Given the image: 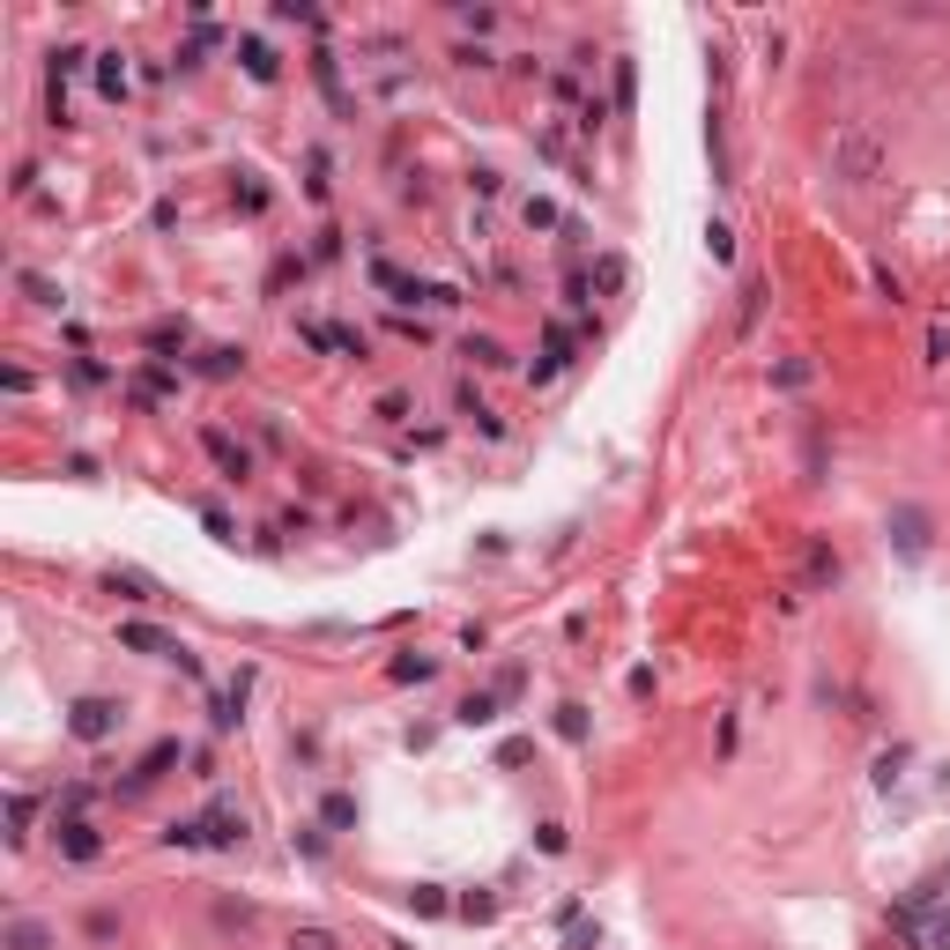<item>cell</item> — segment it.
I'll list each match as a JSON object with an SVG mask.
<instances>
[{"mask_svg": "<svg viewBox=\"0 0 950 950\" xmlns=\"http://www.w3.org/2000/svg\"><path fill=\"white\" fill-rule=\"evenodd\" d=\"M120 646L149 654V662H186V646H178V639H164L157 624H120Z\"/></svg>", "mask_w": 950, "mask_h": 950, "instance_id": "3", "label": "cell"}, {"mask_svg": "<svg viewBox=\"0 0 950 950\" xmlns=\"http://www.w3.org/2000/svg\"><path fill=\"white\" fill-rule=\"evenodd\" d=\"M201 372L208 379H231V372H238V349H201Z\"/></svg>", "mask_w": 950, "mask_h": 950, "instance_id": "12", "label": "cell"}, {"mask_svg": "<svg viewBox=\"0 0 950 950\" xmlns=\"http://www.w3.org/2000/svg\"><path fill=\"white\" fill-rule=\"evenodd\" d=\"M60 854H67V862H97V854H104V839H97V825H83V817H60Z\"/></svg>", "mask_w": 950, "mask_h": 950, "instance_id": "4", "label": "cell"}, {"mask_svg": "<svg viewBox=\"0 0 950 950\" xmlns=\"http://www.w3.org/2000/svg\"><path fill=\"white\" fill-rule=\"evenodd\" d=\"M201 446L215 460H223V468H231V476H252V460H246V446H231V439H223V431H201Z\"/></svg>", "mask_w": 950, "mask_h": 950, "instance_id": "6", "label": "cell"}, {"mask_svg": "<svg viewBox=\"0 0 950 950\" xmlns=\"http://www.w3.org/2000/svg\"><path fill=\"white\" fill-rule=\"evenodd\" d=\"M97 89H104V97H120V89H126V67H120V60H104V67H97Z\"/></svg>", "mask_w": 950, "mask_h": 950, "instance_id": "15", "label": "cell"}, {"mask_svg": "<svg viewBox=\"0 0 950 950\" xmlns=\"http://www.w3.org/2000/svg\"><path fill=\"white\" fill-rule=\"evenodd\" d=\"M246 75L252 83H275V52H268L260 38H246Z\"/></svg>", "mask_w": 950, "mask_h": 950, "instance_id": "9", "label": "cell"}, {"mask_svg": "<svg viewBox=\"0 0 950 950\" xmlns=\"http://www.w3.org/2000/svg\"><path fill=\"white\" fill-rule=\"evenodd\" d=\"M899 542H906V557H921V550H928V535H921V513H899Z\"/></svg>", "mask_w": 950, "mask_h": 950, "instance_id": "13", "label": "cell"}, {"mask_svg": "<svg viewBox=\"0 0 950 950\" xmlns=\"http://www.w3.org/2000/svg\"><path fill=\"white\" fill-rule=\"evenodd\" d=\"M283 950H342V943H334V928H289Z\"/></svg>", "mask_w": 950, "mask_h": 950, "instance_id": "10", "label": "cell"}, {"mask_svg": "<svg viewBox=\"0 0 950 950\" xmlns=\"http://www.w3.org/2000/svg\"><path fill=\"white\" fill-rule=\"evenodd\" d=\"M328 825H357V802H349V794H328Z\"/></svg>", "mask_w": 950, "mask_h": 950, "instance_id": "18", "label": "cell"}, {"mask_svg": "<svg viewBox=\"0 0 950 950\" xmlns=\"http://www.w3.org/2000/svg\"><path fill=\"white\" fill-rule=\"evenodd\" d=\"M112 728H120V705L112 699H75V713H67V736H75V743H104Z\"/></svg>", "mask_w": 950, "mask_h": 950, "instance_id": "2", "label": "cell"}, {"mask_svg": "<svg viewBox=\"0 0 950 950\" xmlns=\"http://www.w3.org/2000/svg\"><path fill=\"white\" fill-rule=\"evenodd\" d=\"M491 713H497V699H483V691H476V699H460V720H468V728H483Z\"/></svg>", "mask_w": 950, "mask_h": 950, "instance_id": "14", "label": "cell"}, {"mask_svg": "<svg viewBox=\"0 0 950 950\" xmlns=\"http://www.w3.org/2000/svg\"><path fill=\"white\" fill-rule=\"evenodd\" d=\"M831 164H839V178H876V171H884V149H876L868 126H847V134L831 141Z\"/></svg>", "mask_w": 950, "mask_h": 950, "instance_id": "1", "label": "cell"}, {"mask_svg": "<svg viewBox=\"0 0 950 950\" xmlns=\"http://www.w3.org/2000/svg\"><path fill=\"white\" fill-rule=\"evenodd\" d=\"M83 928H89V943H112V936H120V913H112V906H97Z\"/></svg>", "mask_w": 950, "mask_h": 950, "instance_id": "11", "label": "cell"}, {"mask_svg": "<svg viewBox=\"0 0 950 950\" xmlns=\"http://www.w3.org/2000/svg\"><path fill=\"white\" fill-rule=\"evenodd\" d=\"M231 839H246V817L215 810V817H208V847H231Z\"/></svg>", "mask_w": 950, "mask_h": 950, "instance_id": "8", "label": "cell"}, {"mask_svg": "<svg viewBox=\"0 0 950 950\" xmlns=\"http://www.w3.org/2000/svg\"><path fill=\"white\" fill-rule=\"evenodd\" d=\"M30 817H38V802H30V794H8V839H15V847H23V839H30Z\"/></svg>", "mask_w": 950, "mask_h": 950, "instance_id": "7", "label": "cell"}, {"mask_svg": "<svg viewBox=\"0 0 950 950\" xmlns=\"http://www.w3.org/2000/svg\"><path fill=\"white\" fill-rule=\"evenodd\" d=\"M520 215H528V231H550V223H557V201H528Z\"/></svg>", "mask_w": 950, "mask_h": 950, "instance_id": "16", "label": "cell"}, {"mask_svg": "<svg viewBox=\"0 0 950 950\" xmlns=\"http://www.w3.org/2000/svg\"><path fill=\"white\" fill-rule=\"evenodd\" d=\"M60 936H52V921H38V913H15L8 921V950H52Z\"/></svg>", "mask_w": 950, "mask_h": 950, "instance_id": "5", "label": "cell"}, {"mask_svg": "<svg viewBox=\"0 0 950 950\" xmlns=\"http://www.w3.org/2000/svg\"><path fill=\"white\" fill-rule=\"evenodd\" d=\"M810 579H839V557H831L825 542H817V550H810Z\"/></svg>", "mask_w": 950, "mask_h": 950, "instance_id": "17", "label": "cell"}]
</instances>
